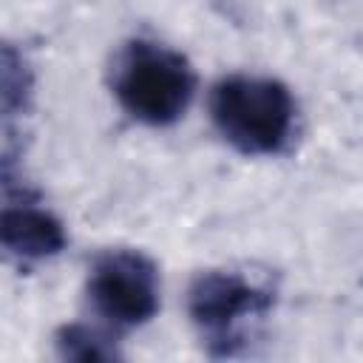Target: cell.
Wrapping results in <instances>:
<instances>
[{"label": "cell", "mask_w": 363, "mask_h": 363, "mask_svg": "<svg viewBox=\"0 0 363 363\" xmlns=\"http://www.w3.org/2000/svg\"><path fill=\"white\" fill-rule=\"evenodd\" d=\"M54 346H57V354L62 360L91 363V360H116L119 357V349H116L113 337H108L105 332H99L94 326H85V323L60 326L57 335H54Z\"/></svg>", "instance_id": "cell-7"}, {"label": "cell", "mask_w": 363, "mask_h": 363, "mask_svg": "<svg viewBox=\"0 0 363 363\" xmlns=\"http://www.w3.org/2000/svg\"><path fill=\"white\" fill-rule=\"evenodd\" d=\"M210 119L238 153L275 156L295 136L298 105L289 88L272 77L230 74L210 91Z\"/></svg>", "instance_id": "cell-1"}, {"label": "cell", "mask_w": 363, "mask_h": 363, "mask_svg": "<svg viewBox=\"0 0 363 363\" xmlns=\"http://www.w3.org/2000/svg\"><path fill=\"white\" fill-rule=\"evenodd\" d=\"M111 91L136 122L164 128L184 116L196 94L190 60L162 43L128 40L111 65Z\"/></svg>", "instance_id": "cell-2"}, {"label": "cell", "mask_w": 363, "mask_h": 363, "mask_svg": "<svg viewBox=\"0 0 363 363\" xmlns=\"http://www.w3.org/2000/svg\"><path fill=\"white\" fill-rule=\"evenodd\" d=\"M68 235L62 221L37 204L0 207V250L17 261H45L65 250Z\"/></svg>", "instance_id": "cell-5"}, {"label": "cell", "mask_w": 363, "mask_h": 363, "mask_svg": "<svg viewBox=\"0 0 363 363\" xmlns=\"http://www.w3.org/2000/svg\"><path fill=\"white\" fill-rule=\"evenodd\" d=\"M34 102V71L23 51L0 40V119L28 113Z\"/></svg>", "instance_id": "cell-6"}, {"label": "cell", "mask_w": 363, "mask_h": 363, "mask_svg": "<svg viewBox=\"0 0 363 363\" xmlns=\"http://www.w3.org/2000/svg\"><path fill=\"white\" fill-rule=\"evenodd\" d=\"M275 295L238 272L210 269L193 278L187 289V315L207 340L210 354L230 357L241 346V320L272 309Z\"/></svg>", "instance_id": "cell-3"}, {"label": "cell", "mask_w": 363, "mask_h": 363, "mask_svg": "<svg viewBox=\"0 0 363 363\" xmlns=\"http://www.w3.org/2000/svg\"><path fill=\"white\" fill-rule=\"evenodd\" d=\"M88 301L116 329L147 323L159 309L156 264L139 250H108L88 272Z\"/></svg>", "instance_id": "cell-4"}]
</instances>
